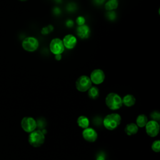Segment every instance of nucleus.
Instances as JSON below:
<instances>
[{
    "label": "nucleus",
    "instance_id": "obj_26",
    "mask_svg": "<svg viewBox=\"0 0 160 160\" xmlns=\"http://www.w3.org/2000/svg\"><path fill=\"white\" fill-rule=\"evenodd\" d=\"M62 58V56L61 54H56L55 55V59L57 60V61H59L61 60Z\"/></svg>",
    "mask_w": 160,
    "mask_h": 160
},
{
    "label": "nucleus",
    "instance_id": "obj_22",
    "mask_svg": "<svg viewBox=\"0 0 160 160\" xmlns=\"http://www.w3.org/2000/svg\"><path fill=\"white\" fill-rule=\"evenodd\" d=\"M85 21H86L85 18L81 16H78L76 20V22L78 26H82L85 24Z\"/></svg>",
    "mask_w": 160,
    "mask_h": 160
},
{
    "label": "nucleus",
    "instance_id": "obj_9",
    "mask_svg": "<svg viewBox=\"0 0 160 160\" xmlns=\"http://www.w3.org/2000/svg\"><path fill=\"white\" fill-rule=\"evenodd\" d=\"M92 83L94 84H100L105 79V74L102 69H96L93 70L89 77Z\"/></svg>",
    "mask_w": 160,
    "mask_h": 160
},
{
    "label": "nucleus",
    "instance_id": "obj_24",
    "mask_svg": "<svg viewBox=\"0 0 160 160\" xmlns=\"http://www.w3.org/2000/svg\"><path fill=\"white\" fill-rule=\"evenodd\" d=\"M96 160H105V156L104 154L100 153V154L98 155L96 157Z\"/></svg>",
    "mask_w": 160,
    "mask_h": 160
},
{
    "label": "nucleus",
    "instance_id": "obj_15",
    "mask_svg": "<svg viewBox=\"0 0 160 160\" xmlns=\"http://www.w3.org/2000/svg\"><path fill=\"white\" fill-rule=\"evenodd\" d=\"M77 123L80 128L82 129H86L88 128L89 124V121L88 118L86 116H80L77 119Z\"/></svg>",
    "mask_w": 160,
    "mask_h": 160
},
{
    "label": "nucleus",
    "instance_id": "obj_19",
    "mask_svg": "<svg viewBox=\"0 0 160 160\" xmlns=\"http://www.w3.org/2000/svg\"><path fill=\"white\" fill-rule=\"evenodd\" d=\"M151 148L153 151L159 152L160 151V141L158 139L154 141L151 145Z\"/></svg>",
    "mask_w": 160,
    "mask_h": 160
},
{
    "label": "nucleus",
    "instance_id": "obj_18",
    "mask_svg": "<svg viewBox=\"0 0 160 160\" xmlns=\"http://www.w3.org/2000/svg\"><path fill=\"white\" fill-rule=\"evenodd\" d=\"M88 96L92 99H97L99 96V89L96 86H91L88 91Z\"/></svg>",
    "mask_w": 160,
    "mask_h": 160
},
{
    "label": "nucleus",
    "instance_id": "obj_17",
    "mask_svg": "<svg viewBox=\"0 0 160 160\" xmlns=\"http://www.w3.org/2000/svg\"><path fill=\"white\" fill-rule=\"evenodd\" d=\"M148 121V118L146 115L139 114L136 118V124L138 126V127L143 128V127H145Z\"/></svg>",
    "mask_w": 160,
    "mask_h": 160
},
{
    "label": "nucleus",
    "instance_id": "obj_11",
    "mask_svg": "<svg viewBox=\"0 0 160 160\" xmlns=\"http://www.w3.org/2000/svg\"><path fill=\"white\" fill-rule=\"evenodd\" d=\"M64 48L68 49H72L76 46L77 38L72 34L66 35L62 40Z\"/></svg>",
    "mask_w": 160,
    "mask_h": 160
},
{
    "label": "nucleus",
    "instance_id": "obj_28",
    "mask_svg": "<svg viewBox=\"0 0 160 160\" xmlns=\"http://www.w3.org/2000/svg\"><path fill=\"white\" fill-rule=\"evenodd\" d=\"M19 1H26V0H19Z\"/></svg>",
    "mask_w": 160,
    "mask_h": 160
},
{
    "label": "nucleus",
    "instance_id": "obj_1",
    "mask_svg": "<svg viewBox=\"0 0 160 160\" xmlns=\"http://www.w3.org/2000/svg\"><path fill=\"white\" fill-rule=\"evenodd\" d=\"M105 103L108 108L111 110L119 109L122 106V98L115 92H110L106 96Z\"/></svg>",
    "mask_w": 160,
    "mask_h": 160
},
{
    "label": "nucleus",
    "instance_id": "obj_20",
    "mask_svg": "<svg viewBox=\"0 0 160 160\" xmlns=\"http://www.w3.org/2000/svg\"><path fill=\"white\" fill-rule=\"evenodd\" d=\"M151 117L153 121L158 122L159 121L160 119V114L158 111H153L151 114Z\"/></svg>",
    "mask_w": 160,
    "mask_h": 160
},
{
    "label": "nucleus",
    "instance_id": "obj_14",
    "mask_svg": "<svg viewBox=\"0 0 160 160\" xmlns=\"http://www.w3.org/2000/svg\"><path fill=\"white\" fill-rule=\"evenodd\" d=\"M122 104L127 107H131L136 103V98L132 94H126L122 99Z\"/></svg>",
    "mask_w": 160,
    "mask_h": 160
},
{
    "label": "nucleus",
    "instance_id": "obj_21",
    "mask_svg": "<svg viewBox=\"0 0 160 160\" xmlns=\"http://www.w3.org/2000/svg\"><path fill=\"white\" fill-rule=\"evenodd\" d=\"M53 30V26L52 25H49L48 27H44L41 30V33L42 34H48L49 32Z\"/></svg>",
    "mask_w": 160,
    "mask_h": 160
},
{
    "label": "nucleus",
    "instance_id": "obj_10",
    "mask_svg": "<svg viewBox=\"0 0 160 160\" xmlns=\"http://www.w3.org/2000/svg\"><path fill=\"white\" fill-rule=\"evenodd\" d=\"M82 135L83 138L88 142H92L96 141V140L98 138V134L97 132L91 128H87L86 129H84Z\"/></svg>",
    "mask_w": 160,
    "mask_h": 160
},
{
    "label": "nucleus",
    "instance_id": "obj_5",
    "mask_svg": "<svg viewBox=\"0 0 160 160\" xmlns=\"http://www.w3.org/2000/svg\"><path fill=\"white\" fill-rule=\"evenodd\" d=\"M92 86V82L89 76H81L76 81V88L80 92H86Z\"/></svg>",
    "mask_w": 160,
    "mask_h": 160
},
{
    "label": "nucleus",
    "instance_id": "obj_2",
    "mask_svg": "<svg viewBox=\"0 0 160 160\" xmlns=\"http://www.w3.org/2000/svg\"><path fill=\"white\" fill-rule=\"evenodd\" d=\"M121 117L118 113L108 114L103 119V125L108 130L115 129L121 123Z\"/></svg>",
    "mask_w": 160,
    "mask_h": 160
},
{
    "label": "nucleus",
    "instance_id": "obj_27",
    "mask_svg": "<svg viewBox=\"0 0 160 160\" xmlns=\"http://www.w3.org/2000/svg\"><path fill=\"white\" fill-rule=\"evenodd\" d=\"M94 1L96 4H102L104 1V0H94Z\"/></svg>",
    "mask_w": 160,
    "mask_h": 160
},
{
    "label": "nucleus",
    "instance_id": "obj_12",
    "mask_svg": "<svg viewBox=\"0 0 160 160\" xmlns=\"http://www.w3.org/2000/svg\"><path fill=\"white\" fill-rule=\"evenodd\" d=\"M90 28L86 24L79 26L76 29V34L81 39L88 38L90 35Z\"/></svg>",
    "mask_w": 160,
    "mask_h": 160
},
{
    "label": "nucleus",
    "instance_id": "obj_4",
    "mask_svg": "<svg viewBox=\"0 0 160 160\" xmlns=\"http://www.w3.org/2000/svg\"><path fill=\"white\" fill-rule=\"evenodd\" d=\"M22 47L28 52H34L36 51L39 47V41L35 37L28 36L22 41Z\"/></svg>",
    "mask_w": 160,
    "mask_h": 160
},
{
    "label": "nucleus",
    "instance_id": "obj_7",
    "mask_svg": "<svg viewBox=\"0 0 160 160\" xmlns=\"http://www.w3.org/2000/svg\"><path fill=\"white\" fill-rule=\"evenodd\" d=\"M49 49L51 52L56 55L59 54H61L64 52L65 48L61 39L54 38L50 42Z\"/></svg>",
    "mask_w": 160,
    "mask_h": 160
},
{
    "label": "nucleus",
    "instance_id": "obj_6",
    "mask_svg": "<svg viewBox=\"0 0 160 160\" xmlns=\"http://www.w3.org/2000/svg\"><path fill=\"white\" fill-rule=\"evenodd\" d=\"M21 125L25 132L30 133L36 129L37 122L32 117H24L21 120Z\"/></svg>",
    "mask_w": 160,
    "mask_h": 160
},
{
    "label": "nucleus",
    "instance_id": "obj_3",
    "mask_svg": "<svg viewBox=\"0 0 160 160\" xmlns=\"http://www.w3.org/2000/svg\"><path fill=\"white\" fill-rule=\"evenodd\" d=\"M45 141V136L41 130H34L30 132L28 137V141L30 145L34 148L40 147Z\"/></svg>",
    "mask_w": 160,
    "mask_h": 160
},
{
    "label": "nucleus",
    "instance_id": "obj_23",
    "mask_svg": "<svg viewBox=\"0 0 160 160\" xmlns=\"http://www.w3.org/2000/svg\"><path fill=\"white\" fill-rule=\"evenodd\" d=\"M107 17L109 18L110 20H114L116 18V14L113 11H109L107 14Z\"/></svg>",
    "mask_w": 160,
    "mask_h": 160
},
{
    "label": "nucleus",
    "instance_id": "obj_16",
    "mask_svg": "<svg viewBox=\"0 0 160 160\" xmlns=\"http://www.w3.org/2000/svg\"><path fill=\"white\" fill-rule=\"evenodd\" d=\"M118 6V0H108L105 3V9L108 11H111L116 9Z\"/></svg>",
    "mask_w": 160,
    "mask_h": 160
},
{
    "label": "nucleus",
    "instance_id": "obj_13",
    "mask_svg": "<svg viewBox=\"0 0 160 160\" xmlns=\"http://www.w3.org/2000/svg\"><path fill=\"white\" fill-rule=\"evenodd\" d=\"M138 131V126L133 122L128 124L125 128H124V132L128 136H132L134 134H136Z\"/></svg>",
    "mask_w": 160,
    "mask_h": 160
},
{
    "label": "nucleus",
    "instance_id": "obj_8",
    "mask_svg": "<svg viewBox=\"0 0 160 160\" xmlns=\"http://www.w3.org/2000/svg\"><path fill=\"white\" fill-rule=\"evenodd\" d=\"M145 128L147 134L152 138L156 136L159 131V125L158 122L153 120L148 121L145 126Z\"/></svg>",
    "mask_w": 160,
    "mask_h": 160
},
{
    "label": "nucleus",
    "instance_id": "obj_25",
    "mask_svg": "<svg viewBox=\"0 0 160 160\" xmlns=\"http://www.w3.org/2000/svg\"><path fill=\"white\" fill-rule=\"evenodd\" d=\"M73 24H74V22H73V21H72V20H71V19L68 20L67 22H66V26H67L68 27H72V26H73Z\"/></svg>",
    "mask_w": 160,
    "mask_h": 160
}]
</instances>
